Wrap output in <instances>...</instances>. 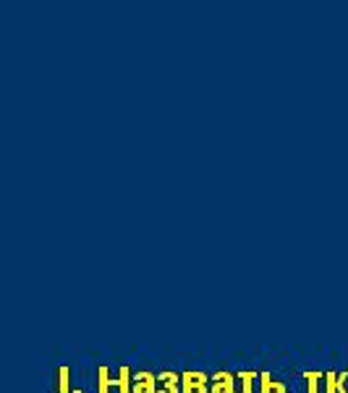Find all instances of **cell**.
Masks as SVG:
<instances>
[{
  "instance_id": "6da1fadb",
  "label": "cell",
  "mask_w": 348,
  "mask_h": 393,
  "mask_svg": "<svg viewBox=\"0 0 348 393\" xmlns=\"http://www.w3.org/2000/svg\"><path fill=\"white\" fill-rule=\"evenodd\" d=\"M209 380H212V375H205V372H184L181 393H209Z\"/></svg>"
},
{
  "instance_id": "7a4b0ae2",
  "label": "cell",
  "mask_w": 348,
  "mask_h": 393,
  "mask_svg": "<svg viewBox=\"0 0 348 393\" xmlns=\"http://www.w3.org/2000/svg\"><path fill=\"white\" fill-rule=\"evenodd\" d=\"M209 393H241L239 375H233V372H215L212 380H209Z\"/></svg>"
},
{
  "instance_id": "3957f363",
  "label": "cell",
  "mask_w": 348,
  "mask_h": 393,
  "mask_svg": "<svg viewBox=\"0 0 348 393\" xmlns=\"http://www.w3.org/2000/svg\"><path fill=\"white\" fill-rule=\"evenodd\" d=\"M131 393H157V375H152V372H134L131 375Z\"/></svg>"
},
{
  "instance_id": "277c9868",
  "label": "cell",
  "mask_w": 348,
  "mask_h": 393,
  "mask_svg": "<svg viewBox=\"0 0 348 393\" xmlns=\"http://www.w3.org/2000/svg\"><path fill=\"white\" fill-rule=\"evenodd\" d=\"M157 393H181V375L178 372H160L157 375Z\"/></svg>"
},
{
  "instance_id": "5b68a950",
  "label": "cell",
  "mask_w": 348,
  "mask_h": 393,
  "mask_svg": "<svg viewBox=\"0 0 348 393\" xmlns=\"http://www.w3.org/2000/svg\"><path fill=\"white\" fill-rule=\"evenodd\" d=\"M260 393H288L285 383L272 380L270 372H260Z\"/></svg>"
},
{
  "instance_id": "8992f818",
  "label": "cell",
  "mask_w": 348,
  "mask_h": 393,
  "mask_svg": "<svg viewBox=\"0 0 348 393\" xmlns=\"http://www.w3.org/2000/svg\"><path fill=\"white\" fill-rule=\"evenodd\" d=\"M131 375L134 372L129 367H120L118 378H113V388H118V393H131Z\"/></svg>"
},
{
  "instance_id": "52a82bcc",
  "label": "cell",
  "mask_w": 348,
  "mask_h": 393,
  "mask_svg": "<svg viewBox=\"0 0 348 393\" xmlns=\"http://www.w3.org/2000/svg\"><path fill=\"white\" fill-rule=\"evenodd\" d=\"M304 380H306V393H319V383L325 380V375H322V372L306 370L304 372Z\"/></svg>"
},
{
  "instance_id": "ba28073f",
  "label": "cell",
  "mask_w": 348,
  "mask_h": 393,
  "mask_svg": "<svg viewBox=\"0 0 348 393\" xmlns=\"http://www.w3.org/2000/svg\"><path fill=\"white\" fill-rule=\"evenodd\" d=\"M58 393H74L71 391V370L68 367H58Z\"/></svg>"
},
{
  "instance_id": "9c48e42d",
  "label": "cell",
  "mask_w": 348,
  "mask_h": 393,
  "mask_svg": "<svg viewBox=\"0 0 348 393\" xmlns=\"http://www.w3.org/2000/svg\"><path fill=\"white\" fill-rule=\"evenodd\" d=\"M97 378H100V383H97V393H110V388H113V378H110V370L102 364L97 370Z\"/></svg>"
},
{
  "instance_id": "30bf717a",
  "label": "cell",
  "mask_w": 348,
  "mask_h": 393,
  "mask_svg": "<svg viewBox=\"0 0 348 393\" xmlns=\"http://www.w3.org/2000/svg\"><path fill=\"white\" fill-rule=\"evenodd\" d=\"M254 378H260L257 372H239L241 393H254Z\"/></svg>"
},
{
  "instance_id": "8fae6325",
  "label": "cell",
  "mask_w": 348,
  "mask_h": 393,
  "mask_svg": "<svg viewBox=\"0 0 348 393\" xmlns=\"http://www.w3.org/2000/svg\"><path fill=\"white\" fill-rule=\"evenodd\" d=\"M325 393H338V372H325Z\"/></svg>"
},
{
  "instance_id": "7c38bea8",
  "label": "cell",
  "mask_w": 348,
  "mask_h": 393,
  "mask_svg": "<svg viewBox=\"0 0 348 393\" xmlns=\"http://www.w3.org/2000/svg\"><path fill=\"white\" fill-rule=\"evenodd\" d=\"M338 393H348V372H338Z\"/></svg>"
}]
</instances>
